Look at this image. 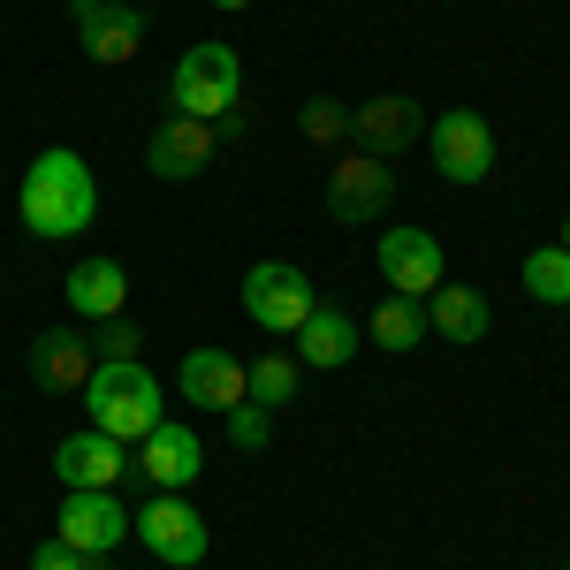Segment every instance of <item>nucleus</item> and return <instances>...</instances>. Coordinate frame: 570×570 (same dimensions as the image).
<instances>
[{"label":"nucleus","mask_w":570,"mask_h":570,"mask_svg":"<svg viewBox=\"0 0 570 570\" xmlns=\"http://www.w3.org/2000/svg\"><path fill=\"white\" fill-rule=\"evenodd\" d=\"M365 335H373L381 351H419V343H426V305H419V297H395V289H389V305L365 320Z\"/></svg>","instance_id":"aec40b11"},{"label":"nucleus","mask_w":570,"mask_h":570,"mask_svg":"<svg viewBox=\"0 0 570 570\" xmlns=\"http://www.w3.org/2000/svg\"><path fill=\"white\" fill-rule=\"evenodd\" d=\"M244 395L266 403V411H282V403L297 395V365H289V357H259V365H244Z\"/></svg>","instance_id":"4be33fe9"},{"label":"nucleus","mask_w":570,"mask_h":570,"mask_svg":"<svg viewBox=\"0 0 570 570\" xmlns=\"http://www.w3.org/2000/svg\"><path fill=\"white\" fill-rule=\"evenodd\" d=\"M53 472H61V487H122V441H107L99 426H85V434H61V449H53Z\"/></svg>","instance_id":"2eb2a0df"},{"label":"nucleus","mask_w":570,"mask_h":570,"mask_svg":"<svg viewBox=\"0 0 570 570\" xmlns=\"http://www.w3.org/2000/svg\"><path fill=\"white\" fill-rule=\"evenodd\" d=\"M389 198H395V176H389V160H373V153H343V160L327 168V214L343 220V228L381 220Z\"/></svg>","instance_id":"6e6552de"},{"label":"nucleus","mask_w":570,"mask_h":570,"mask_svg":"<svg viewBox=\"0 0 570 570\" xmlns=\"http://www.w3.org/2000/svg\"><path fill=\"white\" fill-rule=\"evenodd\" d=\"M137 472L153 480V494H183V487L206 472V449H198V434L183 419H160L153 434L137 441Z\"/></svg>","instance_id":"ddd939ff"},{"label":"nucleus","mask_w":570,"mask_h":570,"mask_svg":"<svg viewBox=\"0 0 570 570\" xmlns=\"http://www.w3.org/2000/svg\"><path fill=\"white\" fill-rule=\"evenodd\" d=\"M85 411H91V426L107 441H122V449H137V441L168 419V411H160V381H153L137 357H99V365H91Z\"/></svg>","instance_id":"f03ea898"},{"label":"nucleus","mask_w":570,"mask_h":570,"mask_svg":"<svg viewBox=\"0 0 570 570\" xmlns=\"http://www.w3.org/2000/svg\"><path fill=\"white\" fill-rule=\"evenodd\" d=\"M23 365H31V381H39L46 395H85V381H91V365H99V357H91V343L85 335H69V327H46L39 343H31V351H23Z\"/></svg>","instance_id":"4468645a"},{"label":"nucleus","mask_w":570,"mask_h":570,"mask_svg":"<svg viewBox=\"0 0 570 570\" xmlns=\"http://www.w3.org/2000/svg\"><path fill=\"white\" fill-rule=\"evenodd\" d=\"M563 252H570V220H563Z\"/></svg>","instance_id":"cd10ccee"},{"label":"nucleus","mask_w":570,"mask_h":570,"mask_svg":"<svg viewBox=\"0 0 570 570\" xmlns=\"http://www.w3.org/2000/svg\"><path fill=\"white\" fill-rule=\"evenodd\" d=\"M122 532H130V510H122L115 487H69V494H61V532H53V540H69V548H85V556H115Z\"/></svg>","instance_id":"9d476101"},{"label":"nucleus","mask_w":570,"mask_h":570,"mask_svg":"<svg viewBox=\"0 0 570 570\" xmlns=\"http://www.w3.org/2000/svg\"><path fill=\"white\" fill-rule=\"evenodd\" d=\"M61 297L85 320H115V312L130 305V274H122V259H77L69 282H61Z\"/></svg>","instance_id":"f3484780"},{"label":"nucleus","mask_w":570,"mask_h":570,"mask_svg":"<svg viewBox=\"0 0 570 570\" xmlns=\"http://www.w3.org/2000/svg\"><path fill=\"white\" fill-rule=\"evenodd\" d=\"M183 403H198V411H236V403H244V365L228 351H183Z\"/></svg>","instance_id":"a211bd4d"},{"label":"nucleus","mask_w":570,"mask_h":570,"mask_svg":"<svg viewBox=\"0 0 570 570\" xmlns=\"http://www.w3.org/2000/svg\"><path fill=\"white\" fill-rule=\"evenodd\" d=\"M69 31H77V46H85L99 69H122L137 46H145L153 16L137 0H69Z\"/></svg>","instance_id":"20e7f679"},{"label":"nucleus","mask_w":570,"mask_h":570,"mask_svg":"<svg viewBox=\"0 0 570 570\" xmlns=\"http://www.w3.org/2000/svg\"><path fill=\"white\" fill-rule=\"evenodd\" d=\"M312 282H305V266H282V259H259L252 274H244V312L259 320L266 335H297L312 320Z\"/></svg>","instance_id":"39448f33"},{"label":"nucleus","mask_w":570,"mask_h":570,"mask_svg":"<svg viewBox=\"0 0 570 570\" xmlns=\"http://www.w3.org/2000/svg\"><path fill=\"white\" fill-rule=\"evenodd\" d=\"M373 259H381V282H389L395 297H419V305L449 282V252H441V236H426V228H389Z\"/></svg>","instance_id":"0eeeda50"},{"label":"nucleus","mask_w":570,"mask_h":570,"mask_svg":"<svg viewBox=\"0 0 570 570\" xmlns=\"http://www.w3.org/2000/svg\"><path fill=\"white\" fill-rule=\"evenodd\" d=\"M351 137H357V153L395 160V153H411V145L426 137V107H419V99H403V91L365 99V107H351Z\"/></svg>","instance_id":"f8f14e48"},{"label":"nucleus","mask_w":570,"mask_h":570,"mask_svg":"<svg viewBox=\"0 0 570 570\" xmlns=\"http://www.w3.org/2000/svg\"><path fill=\"white\" fill-rule=\"evenodd\" d=\"M130 532L153 548V556H160V563H176V570L206 563V518H198L183 494H153V502L130 518Z\"/></svg>","instance_id":"1a4fd4ad"},{"label":"nucleus","mask_w":570,"mask_h":570,"mask_svg":"<svg viewBox=\"0 0 570 570\" xmlns=\"http://www.w3.org/2000/svg\"><path fill=\"white\" fill-rule=\"evenodd\" d=\"M487 327H494V312H487L480 289H456V282H441L434 297H426V335H441V343L472 351V343H487Z\"/></svg>","instance_id":"dca6fc26"},{"label":"nucleus","mask_w":570,"mask_h":570,"mask_svg":"<svg viewBox=\"0 0 570 570\" xmlns=\"http://www.w3.org/2000/svg\"><path fill=\"white\" fill-rule=\"evenodd\" d=\"M563 570H570V563H563Z\"/></svg>","instance_id":"c85d7f7f"},{"label":"nucleus","mask_w":570,"mask_h":570,"mask_svg":"<svg viewBox=\"0 0 570 570\" xmlns=\"http://www.w3.org/2000/svg\"><path fill=\"white\" fill-rule=\"evenodd\" d=\"M91 357H137V320H122V312H115V320H91Z\"/></svg>","instance_id":"393cba45"},{"label":"nucleus","mask_w":570,"mask_h":570,"mask_svg":"<svg viewBox=\"0 0 570 570\" xmlns=\"http://www.w3.org/2000/svg\"><path fill=\"white\" fill-rule=\"evenodd\" d=\"M426 145H434L441 183H487V176H494V130H487V115H472V107L434 115Z\"/></svg>","instance_id":"423d86ee"},{"label":"nucleus","mask_w":570,"mask_h":570,"mask_svg":"<svg viewBox=\"0 0 570 570\" xmlns=\"http://www.w3.org/2000/svg\"><path fill=\"white\" fill-rule=\"evenodd\" d=\"M220 122H190V115H168L160 130L145 137V168L160 183H190V176H206L214 168V153H220Z\"/></svg>","instance_id":"9b49d317"},{"label":"nucleus","mask_w":570,"mask_h":570,"mask_svg":"<svg viewBox=\"0 0 570 570\" xmlns=\"http://www.w3.org/2000/svg\"><path fill=\"white\" fill-rule=\"evenodd\" d=\"M228 441H236V449H266V441H274V419H266V403H252V395H244V403L228 411Z\"/></svg>","instance_id":"a878e982"},{"label":"nucleus","mask_w":570,"mask_h":570,"mask_svg":"<svg viewBox=\"0 0 570 570\" xmlns=\"http://www.w3.org/2000/svg\"><path fill=\"white\" fill-rule=\"evenodd\" d=\"M168 91H176V115H190V122H236V99H244V61H236V46L228 39L183 46Z\"/></svg>","instance_id":"7ed1b4c3"},{"label":"nucleus","mask_w":570,"mask_h":570,"mask_svg":"<svg viewBox=\"0 0 570 570\" xmlns=\"http://www.w3.org/2000/svg\"><path fill=\"white\" fill-rule=\"evenodd\" d=\"M297 351H305L312 373H335V365H351L357 357V320L335 305H312V320L297 327Z\"/></svg>","instance_id":"6ab92c4d"},{"label":"nucleus","mask_w":570,"mask_h":570,"mask_svg":"<svg viewBox=\"0 0 570 570\" xmlns=\"http://www.w3.org/2000/svg\"><path fill=\"white\" fill-rule=\"evenodd\" d=\"M525 297H532V305H570V252H563V244L525 252Z\"/></svg>","instance_id":"412c9836"},{"label":"nucleus","mask_w":570,"mask_h":570,"mask_svg":"<svg viewBox=\"0 0 570 570\" xmlns=\"http://www.w3.org/2000/svg\"><path fill=\"white\" fill-rule=\"evenodd\" d=\"M31 570H115V556H85L69 540H39L31 548Z\"/></svg>","instance_id":"b1692460"},{"label":"nucleus","mask_w":570,"mask_h":570,"mask_svg":"<svg viewBox=\"0 0 570 570\" xmlns=\"http://www.w3.org/2000/svg\"><path fill=\"white\" fill-rule=\"evenodd\" d=\"M214 8H252V0H214Z\"/></svg>","instance_id":"bb28decb"},{"label":"nucleus","mask_w":570,"mask_h":570,"mask_svg":"<svg viewBox=\"0 0 570 570\" xmlns=\"http://www.w3.org/2000/svg\"><path fill=\"white\" fill-rule=\"evenodd\" d=\"M297 130H305V145H343V137H351V107L320 91V99H305V115H297Z\"/></svg>","instance_id":"5701e85b"},{"label":"nucleus","mask_w":570,"mask_h":570,"mask_svg":"<svg viewBox=\"0 0 570 570\" xmlns=\"http://www.w3.org/2000/svg\"><path fill=\"white\" fill-rule=\"evenodd\" d=\"M16 214H23V228H31V236H46V244H61V236H85L91 214H99V183H91L85 153H69V145L39 153V160L23 168Z\"/></svg>","instance_id":"f257e3e1"}]
</instances>
